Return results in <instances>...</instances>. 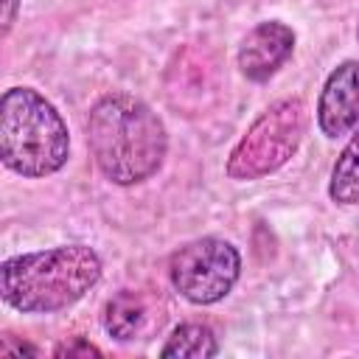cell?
<instances>
[{
    "label": "cell",
    "mask_w": 359,
    "mask_h": 359,
    "mask_svg": "<svg viewBox=\"0 0 359 359\" xmlns=\"http://www.w3.org/2000/svg\"><path fill=\"white\" fill-rule=\"evenodd\" d=\"M101 323H104V331L112 339H118V342L135 339L143 331V323H146V303H143V297L137 292L121 289L118 294H112L107 300Z\"/></svg>",
    "instance_id": "obj_8"
},
{
    "label": "cell",
    "mask_w": 359,
    "mask_h": 359,
    "mask_svg": "<svg viewBox=\"0 0 359 359\" xmlns=\"http://www.w3.org/2000/svg\"><path fill=\"white\" fill-rule=\"evenodd\" d=\"M53 356H101V351H98L93 342H87L84 337H73L70 342L56 345Z\"/></svg>",
    "instance_id": "obj_11"
},
{
    "label": "cell",
    "mask_w": 359,
    "mask_h": 359,
    "mask_svg": "<svg viewBox=\"0 0 359 359\" xmlns=\"http://www.w3.org/2000/svg\"><path fill=\"white\" fill-rule=\"evenodd\" d=\"M87 146L98 171L115 185L151 180L168 154L163 118L129 93H107L87 112Z\"/></svg>",
    "instance_id": "obj_1"
},
{
    "label": "cell",
    "mask_w": 359,
    "mask_h": 359,
    "mask_svg": "<svg viewBox=\"0 0 359 359\" xmlns=\"http://www.w3.org/2000/svg\"><path fill=\"white\" fill-rule=\"evenodd\" d=\"M328 196L337 205H359V129L331 165Z\"/></svg>",
    "instance_id": "obj_10"
},
{
    "label": "cell",
    "mask_w": 359,
    "mask_h": 359,
    "mask_svg": "<svg viewBox=\"0 0 359 359\" xmlns=\"http://www.w3.org/2000/svg\"><path fill=\"white\" fill-rule=\"evenodd\" d=\"M294 53V31L280 20L258 22L238 45L236 62L244 79L269 81Z\"/></svg>",
    "instance_id": "obj_6"
},
{
    "label": "cell",
    "mask_w": 359,
    "mask_h": 359,
    "mask_svg": "<svg viewBox=\"0 0 359 359\" xmlns=\"http://www.w3.org/2000/svg\"><path fill=\"white\" fill-rule=\"evenodd\" d=\"M356 39H359V25H356Z\"/></svg>",
    "instance_id": "obj_13"
},
{
    "label": "cell",
    "mask_w": 359,
    "mask_h": 359,
    "mask_svg": "<svg viewBox=\"0 0 359 359\" xmlns=\"http://www.w3.org/2000/svg\"><path fill=\"white\" fill-rule=\"evenodd\" d=\"M241 275L238 250L216 236H202L177 247L168 258L171 286L194 306H213L224 300Z\"/></svg>",
    "instance_id": "obj_5"
},
{
    "label": "cell",
    "mask_w": 359,
    "mask_h": 359,
    "mask_svg": "<svg viewBox=\"0 0 359 359\" xmlns=\"http://www.w3.org/2000/svg\"><path fill=\"white\" fill-rule=\"evenodd\" d=\"M309 129V107L303 98H280L269 104L230 149L224 171L236 182L261 180L286 165L300 149Z\"/></svg>",
    "instance_id": "obj_4"
},
{
    "label": "cell",
    "mask_w": 359,
    "mask_h": 359,
    "mask_svg": "<svg viewBox=\"0 0 359 359\" xmlns=\"http://www.w3.org/2000/svg\"><path fill=\"white\" fill-rule=\"evenodd\" d=\"M101 272V255L87 244L20 252L0 264V294L20 314H53L79 303Z\"/></svg>",
    "instance_id": "obj_2"
},
{
    "label": "cell",
    "mask_w": 359,
    "mask_h": 359,
    "mask_svg": "<svg viewBox=\"0 0 359 359\" xmlns=\"http://www.w3.org/2000/svg\"><path fill=\"white\" fill-rule=\"evenodd\" d=\"M20 3L22 0H3V34L11 31V25L17 20V11H20Z\"/></svg>",
    "instance_id": "obj_12"
},
{
    "label": "cell",
    "mask_w": 359,
    "mask_h": 359,
    "mask_svg": "<svg viewBox=\"0 0 359 359\" xmlns=\"http://www.w3.org/2000/svg\"><path fill=\"white\" fill-rule=\"evenodd\" d=\"M216 353H219L216 334L205 323H180L160 348V356H177V359H208Z\"/></svg>",
    "instance_id": "obj_9"
},
{
    "label": "cell",
    "mask_w": 359,
    "mask_h": 359,
    "mask_svg": "<svg viewBox=\"0 0 359 359\" xmlns=\"http://www.w3.org/2000/svg\"><path fill=\"white\" fill-rule=\"evenodd\" d=\"M359 123V62H339L317 98V126L325 137H342Z\"/></svg>",
    "instance_id": "obj_7"
},
{
    "label": "cell",
    "mask_w": 359,
    "mask_h": 359,
    "mask_svg": "<svg viewBox=\"0 0 359 359\" xmlns=\"http://www.w3.org/2000/svg\"><path fill=\"white\" fill-rule=\"evenodd\" d=\"M70 132L62 112L34 87H8L0 98V160L22 180L65 168Z\"/></svg>",
    "instance_id": "obj_3"
}]
</instances>
